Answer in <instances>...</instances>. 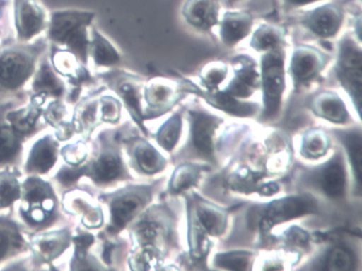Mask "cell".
Segmentation results:
<instances>
[{"label": "cell", "mask_w": 362, "mask_h": 271, "mask_svg": "<svg viewBox=\"0 0 362 271\" xmlns=\"http://www.w3.org/2000/svg\"><path fill=\"white\" fill-rule=\"evenodd\" d=\"M181 88L184 92L200 95L216 109L222 110V111L228 112V114L238 116V117H250V116L254 115L258 110V105L255 103H241V101L237 100L235 97L228 94L226 91L215 93L213 91L202 92L200 88H197L194 84L189 81H184L182 83Z\"/></svg>", "instance_id": "cell-17"}, {"label": "cell", "mask_w": 362, "mask_h": 271, "mask_svg": "<svg viewBox=\"0 0 362 271\" xmlns=\"http://www.w3.org/2000/svg\"><path fill=\"white\" fill-rule=\"evenodd\" d=\"M63 207L71 215L81 216L82 224L86 228L97 229L103 226L105 220L103 209L83 190H73L66 192L63 198Z\"/></svg>", "instance_id": "cell-14"}, {"label": "cell", "mask_w": 362, "mask_h": 271, "mask_svg": "<svg viewBox=\"0 0 362 271\" xmlns=\"http://www.w3.org/2000/svg\"><path fill=\"white\" fill-rule=\"evenodd\" d=\"M29 243L20 226L8 217H0V262L28 250Z\"/></svg>", "instance_id": "cell-22"}, {"label": "cell", "mask_w": 362, "mask_h": 271, "mask_svg": "<svg viewBox=\"0 0 362 271\" xmlns=\"http://www.w3.org/2000/svg\"><path fill=\"white\" fill-rule=\"evenodd\" d=\"M253 254L247 251H232L219 253L216 255L215 263L217 266L228 270H245L251 264Z\"/></svg>", "instance_id": "cell-42"}, {"label": "cell", "mask_w": 362, "mask_h": 271, "mask_svg": "<svg viewBox=\"0 0 362 271\" xmlns=\"http://www.w3.org/2000/svg\"><path fill=\"white\" fill-rule=\"evenodd\" d=\"M194 213L207 234L219 236L226 228V214L215 204L207 202L197 197L194 205Z\"/></svg>", "instance_id": "cell-29"}, {"label": "cell", "mask_w": 362, "mask_h": 271, "mask_svg": "<svg viewBox=\"0 0 362 271\" xmlns=\"http://www.w3.org/2000/svg\"><path fill=\"white\" fill-rule=\"evenodd\" d=\"M23 141L7 118L0 115V168L9 167L20 158Z\"/></svg>", "instance_id": "cell-26"}, {"label": "cell", "mask_w": 362, "mask_h": 271, "mask_svg": "<svg viewBox=\"0 0 362 271\" xmlns=\"http://www.w3.org/2000/svg\"><path fill=\"white\" fill-rule=\"evenodd\" d=\"M313 113L334 124H344L349 120V112L340 97L332 93H322L311 103Z\"/></svg>", "instance_id": "cell-27"}, {"label": "cell", "mask_w": 362, "mask_h": 271, "mask_svg": "<svg viewBox=\"0 0 362 271\" xmlns=\"http://www.w3.org/2000/svg\"><path fill=\"white\" fill-rule=\"evenodd\" d=\"M146 100L152 111H164L170 109L177 101L175 91L168 82L154 79L146 88Z\"/></svg>", "instance_id": "cell-32"}, {"label": "cell", "mask_w": 362, "mask_h": 271, "mask_svg": "<svg viewBox=\"0 0 362 271\" xmlns=\"http://www.w3.org/2000/svg\"><path fill=\"white\" fill-rule=\"evenodd\" d=\"M181 132L182 120L179 114H175L160 127L156 135V141L160 144V147L164 148L167 151H171L179 142Z\"/></svg>", "instance_id": "cell-40"}, {"label": "cell", "mask_w": 362, "mask_h": 271, "mask_svg": "<svg viewBox=\"0 0 362 271\" xmlns=\"http://www.w3.org/2000/svg\"><path fill=\"white\" fill-rule=\"evenodd\" d=\"M18 207L21 217L29 228L41 231L54 224L59 216V199L49 182L30 175L22 184Z\"/></svg>", "instance_id": "cell-2"}, {"label": "cell", "mask_w": 362, "mask_h": 271, "mask_svg": "<svg viewBox=\"0 0 362 271\" xmlns=\"http://www.w3.org/2000/svg\"><path fill=\"white\" fill-rule=\"evenodd\" d=\"M286 243H287L288 247L293 248V249L306 248L309 243L308 234L302 229L293 226L286 234Z\"/></svg>", "instance_id": "cell-47"}, {"label": "cell", "mask_w": 362, "mask_h": 271, "mask_svg": "<svg viewBox=\"0 0 362 271\" xmlns=\"http://www.w3.org/2000/svg\"><path fill=\"white\" fill-rule=\"evenodd\" d=\"M99 100H88L80 103L73 116L76 132L90 135L98 125Z\"/></svg>", "instance_id": "cell-36"}, {"label": "cell", "mask_w": 362, "mask_h": 271, "mask_svg": "<svg viewBox=\"0 0 362 271\" xmlns=\"http://www.w3.org/2000/svg\"><path fill=\"white\" fill-rule=\"evenodd\" d=\"M65 162L71 166H79L86 163L88 158V147L82 141L69 144L60 150Z\"/></svg>", "instance_id": "cell-46"}, {"label": "cell", "mask_w": 362, "mask_h": 271, "mask_svg": "<svg viewBox=\"0 0 362 271\" xmlns=\"http://www.w3.org/2000/svg\"><path fill=\"white\" fill-rule=\"evenodd\" d=\"M95 16V12L82 10L54 11L48 25V39L75 54L83 64H88V28Z\"/></svg>", "instance_id": "cell-1"}, {"label": "cell", "mask_w": 362, "mask_h": 271, "mask_svg": "<svg viewBox=\"0 0 362 271\" xmlns=\"http://www.w3.org/2000/svg\"><path fill=\"white\" fill-rule=\"evenodd\" d=\"M58 156V142L52 135H45L33 144L27 158L25 171L30 175H45L54 168Z\"/></svg>", "instance_id": "cell-18"}, {"label": "cell", "mask_w": 362, "mask_h": 271, "mask_svg": "<svg viewBox=\"0 0 362 271\" xmlns=\"http://www.w3.org/2000/svg\"><path fill=\"white\" fill-rule=\"evenodd\" d=\"M192 141L194 149L203 158L215 161L214 135L221 120L202 111H192Z\"/></svg>", "instance_id": "cell-13"}, {"label": "cell", "mask_w": 362, "mask_h": 271, "mask_svg": "<svg viewBox=\"0 0 362 271\" xmlns=\"http://www.w3.org/2000/svg\"><path fill=\"white\" fill-rule=\"evenodd\" d=\"M181 12L185 22L200 31H209L218 26L221 16L218 0H185Z\"/></svg>", "instance_id": "cell-15"}, {"label": "cell", "mask_w": 362, "mask_h": 271, "mask_svg": "<svg viewBox=\"0 0 362 271\" xmlns=\"http://www.w3.org/2000/svg\"><path fill=\"white\" fill-rule=\"evenodd\" d=\"M99 112L103 122L116 124L122 115V105L114 97L103 96L99 99Z\"/></svg>", "instance_id": "cell-45"}, {"label": "cell", "mask_w": 362, "mask_h": 271, "mask_svg": "<svg viewBox=\"0 0 362 271\" xmlns=\"http://www.w3.org/2000/svg\"><path fill=\"white\" fill-rule=\"evenodd\" d=\"M234 73V78L226 92L235 98H247L260 86V74L254 61L247 57L236 59Z\"/></svg>", "instance_id": "cell-19"}, {"label": "cell", "mask_w": 362, "mask_h": 271, "mask_svg": "<svg viewBox=\"0 0 362 271\" xmlns=\"http://www.w3.org/2000/svg\"><path fill=\"white\" fill-rule=\"evenodd\" d=\"M113 134L101 133L97 139L96 151L92 160L80 165L82 175L92 180L97 186L110 185L119 180L129 178L128 171L120 156L119 148L114 141Z\"/></svg>", "instance_id": "cell-4"}, {"label": "cell", "mask_w": 362, "mask_h": 271, "mask_svg": "<svg viewBox=\"0 0 362 271\" xmlns=\"http://www.w3.org/2000/svg\"><path fill=\"white\" fill-rule=\"evenodd\" d=\"M260 84L264 92V118L276 117L285 91V54L283 48L262 54Z\"/></svg>", "instance_id": "cell-6"}, {"label": "cell", "mask_w": 362, "mask_h": 271, "mask_svg": "<svg viewBox=\"0 0 362 271\" xmlns=\"http://www.w3.org/2000/svg\"><path fill=\"white\" fill-rule=\"evenodd\" d=\"M88 56L92 57L95 64L99 67H115L122 61V56L114 47L113 44L96 28H92Z\"/></svg>", "instance_id": "cell-30"}, {"label": "cell", "mask_w": 362, "mask_h": 271, "mask_svg": "<svg viewBox=\"0 0 362 271\" xmlns=\"http://www.w3.org/2000/svg\"><path fill=\"white\" fill-rule=\"evenodd\" d=\"M322 1L325 0H283L284 5L287 9H302Z\"/></svg>", "instance_id": "cell-48"}, {"label": "cell", "mask_w": 362, "mask_h": 271, "mask_svg": "<svg viewBox=\"0 0 362 271\" xmlns=\"http://www.w3.org/2000/svg\"><path fill=\"white\" fill-rule=\"evenodd\" d=\"M253 25V16L247 12L228 10L220 16L218 24L222 43L234 47L252 33Z\"/></svg>", "instance_id": "cell-16"}, {"label": "cell", "mask_w": 362, "mask_h": 271, "mask_svg": "<svg viewBox=\"0 0 362 271\" xmlns=\"http://www.w3.org/2000/svg\"><path fill=\"white\" fill-rule=\"evenodd\" d=\"M52 62L57 73L63 77L69 78V81L77 86V88L90 79L83 63L69 50H54L52 56Z\"/></svg>", "instance_id": "cell-23"}, {"label": "cell", "mask_w": 362, "mask_h": 271, "mask_svg": "<svg viewBox=\"0 0 362 271\" xmlns=\"http://www.w3.org/2000/svg\"><path fill=\"white\" fill-rule=\"evenodd\" d=\"M228 74V69L224 63L211 62L201 71V81L207 91H215L226 79Z\"/></svg>", "instance_id": "cell-43"}, {"label": "cell", "mask_w": 362, "mask_h": 271, "mask_svg": "<svg viewBox=\"0 0 362 271\" xmlns=\"http://www.w3.org/2000/svg\"><path fill=\"white\" fill-rule=\"evenodd\" d=\"M109 83L113 86L118 95L122 97L126 103L127 109L130 112L131 116L137 125L141 127L144 133H147L144 126V116L141 108V92L139 86L133 80L124 77H112Z\"/></svg>", "instance_id": "cell-24"}, {"label": "cell", "mask_w": 362, "mask_h": 271, "mask_svg": "<svg viewBox=\"0 0 362 271\" xmlns=\"http://www.w3.org/2000/svg\"><path fill=\"white\" fill-rule=\"evenodd\" d=\"M132 156L137 168L147 175L160 173L166 166L162 154L144 139H136L133 143Z\"/></svg>", "instance_id": "cell-28"}, {"label": "cell", "mask_w": 362, "mask_h": 271, "mask_svg": "<svg viewBox=\"0 0 362 271\" xmlns=\"http://www.w3.org/2000/svg\"><path fill=\"white\" fill-rule=\"evenodd\" d=\"M152 190L149 186H128L112 194L100 197L110 209L107 232L117 234L124 230L144 207L151 201Z\"/></svg>", "instance_id": "cell-5"}, {"label": "cell", "mask_w": 362, "mask_h": 271, "mask_svg": "<svg viewBox=\"0 0 362 271\" xmlns=\"http://www.w3.org/2000/svg\"><path fill=\"white\" fill-rule=\"evenodd\" d=\"M46 99L47 98L43 95H35L27 107L9 112L6 116L8 122L23 139L30 137L37 132L40 118L43 116L42 105L45 103Z\"/></svg>", "instance_id": "cell-20"}, {"label": "cell", "mask_w": 362, "mask_h": 271, "mask_svg": "<svg viewBox=\"0 0 362 271\" xmlns=\"http://www.w3.org/2000/svg\"><path fill=\"white\" fill-rule=\"evenodd\" d=\"M319 183L326 196L342 198L346 190V171L340 154H334L320 171Z\"/></svg>", "instance_id": "cell-21"}, {"label": "cell", "mask_w": 362, "mask_h": 271, "mask_svg": "<svg viewBox=\"0 0 362 271\" xmlns=\"http://www.w3.org/2000/svg\"><path fill=\"white\" fill-rule=\"evenodd\" d=\"M71 241L75 243V254L71 262V270H99L103 269L99 266L96 258L88 254V250L95 243V237L90 233L80 232L74 236Z\"/></svg>", "instance_id": "cell-31"}, {"label": "cell", "mask_w": 362, "mask_h": 271, "mask_svg": "<svg viewBox=\"0 0 362 271\" xmlns=\"http://www.w3.org/2000/svg\"><path fill=\"white\" fill-rule=\"evenodd\" d=\"M33 90L35 95H43L46 98L52 97L54 99L61 98L66 92L60 75L47 61L42 62L41 67L35 71Z\"/></svg>", "instance_id": "cell-25"}, {"label": "cell", "mask_w": 362, "mask_h": 271, "mask_svg": "<svg viewBox=\"0 0 362 271\" xmlns=\"http://www.w3.org/2000/svg\"><path fill=\"white\" fill-rule=\"evenodd\" d=\"M342 143L346 148L349 154V161L353 167L354 173H355L356 181L358 185H360L361 181V161H362V137L360 130L343 131L339 132Z\"/></svg>", "instance_id": "cell-37"}, {"label": "cell", "mask_w": 362, "mask_h": 271, "mask_svg": "<svg viewBox=\"0 0 362 271\" xmlns=\"http://www.w3.org/2000/svg\"><path fill=\"white\" fill-rule=\"evenodd\" d=\"M14 23L22 42L30 41L47 27L45 11L37 0H16Z\"/></svg>", "instance_id": "cell-11"}, {"label": "cell", "mask_w": 362, "mask_h": 271, "mask_svg": "<svg viewBox=\"0 0 362 271\" xmlns=\"http://www.w3.org/2000/svg\"><path fill=\"white\" fill-rule=\"evenodd\" d=\"M328 62L327 54L317 48L300 45L293 50L290 61V74L296 88L309 83L320 75Z\"/></svg>", "instance_id": "cell-10"}, {"label": "cell", "mask_w": 362, "mask_h": 271, "mask_svg": "<svg viewBox=\"0 0 362 271\" xmlns=\"http://www.w3.org/2000/svg\"><path fill=\"white\" fill-rule=\"evenodd\" d=\"M329 148L327 135L319 129H313L305 133L302 141V154L307 158H319Z\"/></svg>", "instance_id": "cell-39"}, {"label": "cell", "mask_w": 362, "mask_h": 271, "mask_svg": "<svg viewBox=\"0 0 362 271\" xmlns=\"http://www.w3.org/2000/svg\"><path fill=\"white\" fill-rule=\"evenodd\" d=\"M41 52L40 44L0 47V92H13L23 88L35 75Z\"/></svg>", "instance_id": "cell-3"}, {"label": "cell", "mask_w": 362, "mask_h": 271, "mask_svg": "<svg viewBox=\"0 0 362 271\" xmlns=\"http://www.w3.org/2000/svg\"><path fill=\"white\" fill-rule=\"evenodd\" d=\"M22 184L18 180V171L10 167L0 171V209H7L20 200Z\"/></svg>", "instance_id": "cell-35"}, {"label": "cell", "mask_w": 362, "mask_h": 271, "mask_svg": "<svg viewBox=\"0 0 362 271\" xmlns=\"http://www.w3.org/2000/svg\"><path fill=\"white\" fill-rule=\"evenodd\" d=\"M243 0H224V3L226 5H228V7H234L237 4L241 3Z\"/></svg>", "instance_id": "cell-50"}, {"label": "cell", "mask_w": 362, "mask_h": 271, "mask_svg": "<svg viewBox=\"0 0 362 271\" xmlns=\"http://www.w3.org/2000/svg\"><path fill=\"white\" fill-rule=\"evenodd\" d=\"M264 177V173H255L250 169H240L230 178V186L238 192H253L258 180Z\"/></svg>", "instance_id": "cell-44"}, {"label": "cell", "mask_w": 362, "mask_h": 271, "mask_svg": "<svg viewBox=\"0 0 362 271\" xmlns=\"http://www.w3.org/2000/svg\"><path fill=\"white\" fill-rule=\"evenodd\" d=\"M201 168L192 164H183L177 167L171 177L169 190L173 194H180L196 185L200 179Z\"/></svg>", "instance_id": "cell-38"}, {"label": "cell", "mask_w": 362, "mask_h": 271, "mask_svg": "<svg viewBox=\"0 0 362 271\" xmlns=\"http://www.w3.org/2000/svg\"><path fill=\"white\" fill-rule=\"evenodd\" d=\"M71 233L69 229L50 231L33 237L29 243L33 255L40 263H50L60 258L71 243Z\"/></svg>", "instance_id": "cell-12"}, {"label": "cell", "mask_w": 362, "mask_h": 271, "mask_svg": "<svg viewBox=\"0 0 362 271\" xmlns=\"http://www.w3.org/2000/svg\"><path fill=\"white\" fill-rule=\"evenodd\" d=\"M324 270L347 271L353 269L354 258L351 252L344 247H334L328 252L324 263Z\"/></svg>", "instance_id": "cell-41"}, {"label": "cell", "mask_w": 362, "mask_h": 271, "mask_svg": "<svg viewBox=\"0 0 362 271\" xmlns=\"http://www.w3.org/2000/svg\"><path fill=\"white\" fill-rule=\"evenodd\" d=\"M344 10L336 3H324L300 18V24L320 39H332L338 35L344 23Z\"/></svg>", "instance_id": "cell-9"}, {"label": "cell", "mask_w": 362, "mask_h": 271, "mask_svg": "<svg viewBox=\"0 0 362 271\" xmlns=\"http://www.w3.org/2000/svg\"><path fill=\"white\" fill-rule=\"evenodd\" d=\"M207 232L197 218L194 207L192 212L189 211V231H188V241H189L190 254L197 260H202L209 254V243Z\"/></svg>", "instance_id": "cell-34"}, {"label": "cell", "mask_w": 362, "mask_h": 271, "mask_svg": "<svg viewBox=\"0 0 362 271\" xmlns=\"http://www.w3.org/2000/svg\"><path fill=\"white\" fill-rule=\"evenodd\" d=\"M284 33L274 25L262 24L252 35L250 46L255 52H264L283 48Z\"/></svg>", "instance_id": "cell-33"}, {"label": "cell", "mask_w": 362, "mask_h": 271, "mask_svg": "<svg viewBox=\"0 0 362 271\" xmlns=\"http://www.w3.org/2000/svg\"><path fill=\"white\" fill-rule=\"evenodd\" d=\"M317 212V202L313 197L307 195L286 197L272 201L262 209L258 226L262 233L266 234L277 224Z\"/></svg>", "instance_id": "cell-8"}, {"label": "cell", "mask_w": 362, "mask_h": 271, "mask_svg": "<svg viewBox=\"0 0 362 271\" xmlns=\"http://www.w3.org/2000/svg\"><path fill=\"white\" fill-rule=\"evenodd\" d=\"M337 77L355 103L358 113L361 105L362 52L359 44L351 37L344 38L339 45L336 67Z\"/></svg>", "instance_id": "cell-7"}, {"label": "cell", "mask_w": 362, "mask_h": 271, "mask_svg": "<svg viewBox=\"0 0 362 271\" xmlns=\"http://www.w3.org/2000/svg\"><path fill=\"white\" fill-rule=\"evenodd\" d=\"M262 196H272V195L276 194L279 192V185L276 183L264 184V185L260 186L259 190H257Z\"/></svg>", "instance_id": "cell-49"}]
</instances>
